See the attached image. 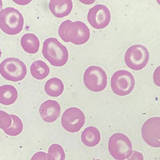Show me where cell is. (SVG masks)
Listing matches in <instances>:
<instances>
[{
	"instance_id": "obj_20",
	"label": "cell",
	"mask_w": 160,
	"mask_h": 160,
	"mask_svg": "<svg viewBox=\"0 0 160 160\" xmlns=\"http://www.w3.org/2000/svg\"><path fill=\"white\" fill-rule=\"evenodd\" d=\"M48 160H65V151L59 144H52L48 149Z\"/></svg>"
},
{
	"instance_id": "obj_15",
	"label": "cell",
	"mask_w": 160,
	"mask_h": 160,
	"mask_svg": "<svg viewBox=\"0 0 160 160\" xmlns=\"http://www.w3.org/2000/svg\"><path fill=\"white\" fill-rule=\"evenodd\" d=\"M18 98V91L11 85H2L0 87V103L9 106L15 103Z\"/></svg>"
},
{
	"instance_id": "obj_3",
	"label": "cell",
	"mask_w": 160,
	"mask_h": 160,
	"mask_svg": "<svg viewBox=\"0 0 160 160\" xmlns=\"http://www.w3.org/2000/svg\"><path fill=\"white\" fill-rule=\"evenodd\" d=\"M24 26L23 16L19 11L7 8L0 12V29L9 35H18Z\"/></svg>"
},
{
	"instance_id": "obj_28",
	"label": "cell",
	"mask_w": 160,
	"mask_h": 160,
	"mask_svg": "<svg viewBox=\"0 0 160 160\" xmlns=\"http://www.w3.org/2000/svg\"><path fill=\"white\" fill-rule=\"evenodd\" d=\"M95 160H101V159H95Z\"/></svg>"
},
{
	"instance_id": "obj_16",
	"label": "cell",
	"mask_w": 160,
	"mask_h": 160,
	"mask_svg": "<svg viewBox=\"0 0 160 160\" xmlns=\"http://www.w3.org/2000/svg\"><path fill=\"white\" fill-rule=\"evenodd\" d=\"M21 46L28 54H36L39 49L40 42L36 35L28 33L21 38Z\"/></svg>"
},
{
	"instance_id": "obj_6",
	"label": "cell",
	"mask_w": 160,
	"mask_h": 160,
	"mask_svg": "<svg viewBox=\"0 0 160 160\" xmlns=\"http://www.w3.org/2000/svg\"><path fill=\"white\" fill-rule=\"evenodd\" d=\"M149 56L148 48L140 44H135L128 48L124 59L128 68L134 71H140L148 65Z\"/></svg>"
},
{
	"instance_id": "obj_26",
	"label": "cell",
	"mask_w": 160,
	"mask_h": 160,
	"mask_svg": "<svg viewBox=\"0 0 160 160\" xmlns=\"http://www.w3.org/2000/svg\"><path fill=\"white\" fill-rule=\"evenodd\" d=\"M2 11V2L0 0V12Z\"/></svg>"
},
{
	"instance_id": "obj_7",
	"label": "cell",
	"mask_w": 160,
	"mask_h": 160,
	"mask_svg": "<svg viewBox=\"0 0 160 160\" xmlns=\"http://www.w3.org/2000/svg\"><path fill=\"white\" fill-rule=\"evenodd\" d=\"M135 78L131 72L125 70H119L114 73L111 79L113 92L119 96H125L132 92L135 88Z\"/></svg>"
},
{
	"instance_id": "obj_11",
	"label": "cell",
	"mask_w": 160,
	"mask_h": 160,
	"mask_svg": "<svg viewBox=\"0 0 160 160\" xmlns=\"http://www.w3.org/2000/svg\"><path fill=\"white\" fill-rule=\"evenodd\" d=\"M142 136L148 145L153 148L160 147V118L153 117L144 122L142 128Z\"/></svg>"
},
{
	"instance_id": "obj_25",
	"label": "cell",
	"mask_w": 160,
	"mask_h": 160,
	"mask_svg": "<svg viewBox=\"0 0 160 160\" xmlns=\"http://www.w3.org/2000/svg\"><path fill=\"white\" fill-rule=\"evenodd\" d=\"M15 2H16L17 4H19V5H26V4L30 3V1H28V2H17V1H15Z\"/></svg>"
},
{
	"instance_id": "obj_1",
	"label": "cell",
	"mask_w": 160,
	"mask_h": 160,
	"mask_svg": "<svg viewBox=\"0 0 160 160\" xmlns=\"http://www.w3.org/2000/svg\"><path fill=\"white\" fill-rule=\"evenodd\" d=\"M58 35L64 42L83 45L89 40L91 32L88 26L81 21L66 20L60 24Z\"/></svg>"
},
{
	"instance_id": "obj_13",
	"label": "cell",
	"mask_w": 160,
	"mask_h": 160,
	"mask_svg": "<svg viewBox=\"0 0 160 160\" xmlns=\"http://www.w3.org/2000/svg\"><path fill=\"white\" fill-rule=\"evenodd\" d=\"M50 11L57 18H64L71 14L73 8L71 0H51L49 2Z\"/></svg>"
},
{
	"instance_id": "obj_2",
	"label": "cell",
	"mask_w": 160,
	"mask_h": 160,
	"mask_svg": "<svg viewBox=\"0 0 160 160\" xmlns=\"http://www.w3.org/2000/svg\"><path fill=\"white\" fill-rule=\"evenodd\" d=\"M42 55L51 65L55 67L65 65L69 57L67 48L55 38H48L44 41Z\"/></svg>"
},
{
	"instance_id": "obj_27",
	"label": "cell",
	"mask_w": 160,
	"mask_h": 160,
	"mask_svg": "<svg viewBox=\"0 0 160 160\" xmlns=\"http://www.w3.org/2000/svg\"><path fill=\"white\" fill-rule=\"evenodd\" d=\"M1 55H2V51H1V49H0V58H1Z\"/></svg>"
},
{
	"instance_id": "obj_18",
	"label": "cell",
	"mask_w": 160,
	"mask_h": 160,
	"mask_svg": "<svg viewBox=\"0 0 160 160\" xmlns=\"http://www.w3.org/2000/svg\"><path fill=\"white\" fill-rule=\"evenodd\" d=\"M31 73L35 78L42 80L48 76L50 68L45 62L42 60H37L31 66Z\"/></svg>"
},
{
	"instance_id": "obj_10",
	"label": "cell",
	"mask_w": 160,
	"mask_h": 160,
	"mask_svg": "<svg viewBox=\"0 0 160 160\" xmlns=\"http://www.w3.org/2000/svg\"><path fill=\"white\" fill-rule=\"evenodd\" d=\"M88 21L93 28L103 29L111 22V12L105 5H95L88 11Z\"/></svg>"
},
{
	"instance_id": "obj_21",
	"label": "cell",
	"mask_w": 160,
	"mask_h": 160,
	"mask_svg": "<svg viewBox=\"0 0 160 160\" xmlns=\"http://www.w3.org/2000/svg\"><path fill=\"white\" fill-rule=\"evenodd\" d=\"M12 124V118L11 115L3 111H0V129L3 131L8 129Z\"/></svg>"
},
{
	"instance_id": "obj_4",
	"label": "cell",
	"mask_w": 160,
	"mask_h": 160,
	"mask_svg": "<svg viewBox=\"0 0 160 160\" xmlns=\"http://www.w3.org/2000/svg\"><path fill=\"white\" fill-rule=\"evenodd\" d=\"M108 150L115 160L128 159L133 152L132 143L127 135L122 133H115L110 138Z\"/></svg>"
},
{
	"instance_id": "obj_12",
	"label": "cell",
	"mask_w": 160,
	"mask_h": 160,
	"mask_svg": "<svg viewBox=\"0 0 160 160\" xmlns=\"http://www.w3.org/2000/svg\"><path fill=\"white\" fill-rule=\"evenodd\" d=\"M61 113V108L55 100H47L40 106L39 114L47 122H54L58 118Z\"/></svg>"
},
{
	"instance_id": "obj_9",
	"label": "cell",
	"mask_w": 160,
	"mask_h": 160,
	"mask_svg": "<svg viewBox=\"0 0 160 160\" xmlns=\"http://www.w3.org/2000/svg\"><path fill=\"white\" fill-rule=\"evenodd\" d=\"M61 122L62 128L68 132H78L85 124V115L79 108H70L62 114Z\"/></svg>"
},
{
	"instance_id": "obj_22",
	"label": "cell",
	"mask_w": 160,
	"mask_h": 160,
	"mask_svg": "<svg viewBox=\"0 0 160 160\" xmlns=\"http://www.w3.org/2000/svg\"><path fill=\"white\" fill-rule=\"evenodd\" d=\"M31 160H48V154L43 151H38L33 155Z\"/></svg>"
},
{
	"instance_id": "obj_8",
	"label": "cell",
	"mask_w": 160,
	"mask_h": 160,
	"mask_svg": "<svg viewBox=\"0 0 160 160\" xmlns=\"http://www.w3.org/2000/svg\"><path fill=\"white\" fill-rule=\"evenodd\" d=\"M84 85L94 92L102 91L108 85V75L102 68L91 66L87 68L83 76Z\"/></svg>"
},
{
	"instance_id": "obj_19",
	"label": "cell",
	"mask_w": 160,
	"mask_h": 160,
	"mask_svg": "<svg viewBox=\"0 0 160 160\" xmlns=\"http://www.w3.org/2000/svg\"><path fill=\"white\" fill-rule=\"evenodd\" d=\"M12 118V124L8 129L5 130L4 132L10 136H17L20 135L23 129V124L22 120L15 115H11Z\"/></svg>"
},
{
	"instance_id": "obj_5",
	"label": "cell",
	"mask_w": 160,
	"mask_h": 160,
	"mask_svg": "<svg viewBox=\"0 0 160 160\" xmlns=\"http://www.w3.org/2000/svg\"><path fill=\"white\" fill-rule=\"evenodd\" d=\"M0 74L5 79L18 82L27 75V67L16 58H8L0 63Z\"/></svg>"
},
{
	"instance_id": "obj_14",
	"label": "cell",
	"mask_w": 160,
	"mask_h": 160,
	"mask_svg": "<svg viewBox=\"0 0 160 160\" xmlns=\"http://www.w3.org/2000/svg\"><path fill=\"white\" fill-rule=\"evenodd\" d=\"M81 139L84 145L89 148H93L98 145L101 139V135L95 127H88L81 135Z\"/></svg>"
},
{
	"instance_id": "obj_24",
	"label": "cell",
	"mask_w": 160,
	"mask_h": 160,
	"mask_svg": "<svg viewBox=\"0 0 160 160\" xmlns=\"http://www.w3.org/2000/svg\"><path fill=\"white\" fill-rule=\"evenodd\" d=\"M154 81L157 86H159V68H157L154 74Z\"/></svg>"
},
{
	"instance_id": "obj_17",
	"label": "cell",
	"mask_w": 160,
	"mask_h": 160,
	"mask_svg": "<svg viewBox=\"0 0 160 160\" xmlns=\"http://www.w3.org/2000/svg\"><path fill=\"white\" fill-rule=\"evenodd\" d=\"M44 90L49 96L58 97L64 91L63 82L59 78H52L47 81L44 86Z\"/></svg>"
},
{
	"instance_id": "obj_23",
	"label": "cell",
	"mask_w": 160,
	"mask_h": 160,
	"mask_svg": "<svg viewBox=\"0 0 160 160\" xmlns=\"http://www.w3.org/2000/svg\"><path fill=\"white\" fill-rule=\"evenodd\" d=\"M128 160H143V155L138 151H134L131 155V158H128Z\"/></svg>"
}]
</instances>
